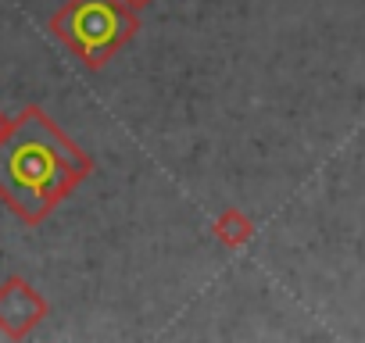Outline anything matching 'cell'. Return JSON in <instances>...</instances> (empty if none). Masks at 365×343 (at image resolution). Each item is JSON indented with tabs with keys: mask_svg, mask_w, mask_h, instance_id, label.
Here are the masks:
<instances>
[{
	"mask_svg": "<svg viewBox=\"0 0 365 343\" xmlns=\"http://www.w3.org/2000/svg\"><path fill=\"white\" fill-rule=\"evenodd\" d=\"M11 122H15V118H8L4 111H0V139H4V136H8V129H11Z\"/></svg>",
	"mask_w": 365,
	"mask_h": 343,
	"instance_id": "6",
	"label": "cell"
},
{
	"mask_svg": "<svg viewBox=\"0 0 365 343\" xmlns=\"http://www.w3.org/2000/svg\"><path fill=\"white\" fill-rule=\"evenodd\" d=\"M122 4H125V8H133V11H143V8H150V4H154V0H122Z\"/></svg>",
	"mask_w": 365,
	"mask_h": 343,
	"instance_id": "5",
	"label": "cell"
},
{
	"mask_svg": "<svg viewBox=\"0 0 365 343\" xmlns=\"http://www.w3.org/2000/svg\"><path fill=\"white\" fill-rule=\"evenodd\" d=\"M86 176L90 157L40 107H26L0 139V201L29 226H40Z\"/></svg>",
	"mask_w": 365,
	"mask_h": 343,
	"instance_id": "1",
	"label": "cell"
},
{
	"mask_svg": "<svg viewBox=\"0 0 365 343\" xmlns=\"http://www.w3.org/2000/svg\"><path fill=\"white\" fill-rule=\"evenodd\" d=\"M255 236V222L240 211V208H226L219 218H215V240L226 243V247H244L247 240Z\"/></svg>",
	"mask_w": 365,
	"mask_h": 343,
	"instance_id": "4",
	"label": "cell"
},
{
	"mask_svg": "<svg viewBox=\"0 0 365 343\" xmlns=\"http://www.w3.org/2000/svg\"><path fill=\"white\" fill-rule=\"evenodd\" d=\"M51 33L90 68H101L136 33V15L122 0H68L51 19Z\"/></svg>",
	"mask_w": 365,
	"mask_h": 343,
	"instance_id": "2",
	"label": "cell"
},
{
	"mask_svg": "<svg viewBox=\"0 0 365 343\" xmlns=\"http://www.w3.org/2000/svg\"><path fill=\"white\" fill-rule=\"evenodd\" d=\"M43 318H47V300L40 297L33 283H26L22 275H11L0 283V332L4 336L22 339Z\"/></svg>",
	"mask_w": 365,
	"mask_h": 343,
	"instance_id": "3",
	"label": "cell"
}]
</instances>
